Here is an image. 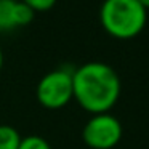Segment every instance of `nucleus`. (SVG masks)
Wrapping results in <instances>:
<instances>
[{
	"label": "nucleus",
	"mask_w": 149,
	"mask_h": 149,
	"mask_svg": "<svg viewBox=\"0 0 149 149\" xmlns=\"http://www.w3.org/2000/svg\"><path fill=\"white\" fill-rule=\"evenodd\" d=\"M120 90L119 74L103 61L85 63L72 71L74 100L91 116L109 112L119 101Z\"/></svg>",
	"instance_id": "f257e3e1"
},
{
	"label": "nucleus",
	"mask_w": 149,
	"mask_h": 149,
	"mask_svg": "<svg viewBox=\"0 0 149 149\" xmlns=\"http://www.w3.org/2000/svg\"><path fill=\"white\" fill-rule=\"evenodd\" d=\"M100 23L111 37L130 40L146 27L148 10L138 0H104L100 7Z\"/></svg>",
	"instance_id": "f03ea898"
},
{
	"label": "nucleus",
	"mask_w": 149,
	"mask_h": 149,
	"mask_svg": "<svg viewBox=\"0 0 149 149\" xmlns=\"http://www.w3.org/2000/svg\"><path fill=\"white\" fill-rule=\"evenodd\" d=\"M37 101L47 109H61L74 100L72 93V71L55 69L45 74L37 84Z\"/></svg>",
	"instance_id": "7ed1b4c3"
},
{
	"label": "nucleus",
	"mask_w": 149,
	"mask_h": 149,
	"mask_svg": "<svg viewBox=\"0 0 149 149\" xmlns=\"http://www.w3.org/2000/svg\"><path fill=\"white\" fill-rule=\"evenodd\" d=\"M120 120L109 112L93 114L82 130V139L90 149H112L122 139Z\"/></svg>",
	"instance_id": "20e7f679"
},
{
	"label": "nucleus",
	"mask_w": 149,
	"mask_h": 149,
	"mask_svg": "<svg viewBox=\"0 0 149 149\" xmlns=\"http://www.w3.org/2000/svg\"><path fill=\"white\" fill-rule=\"evenodd\" d=\"M34 11L21 0H0V32L19 29L34 19Z\"/></svg>",
	"instance_id": "39448f33"
},
{
	"label": "nucleus",
	"mask_w": 149,
	"mask_h": 149,
	"mask_svg": "<svg viewBox=\"0 0 149 149\" xmlns=\"http://www.w3.org/2000/svg\"><path fill=\"white\" fill-rule=\"evenodd\" d=\"M21 135L15 127L0 125V149H18Z\"/></svg>",
	"instance_id": "423d86ee"
},
{
	"label": "nucleus",
	"mask_w": 149,
	"mask_h": 149,
	"mask_svg": "<svg viewBox=\"0 0 149 149\" xmlns=\"http://www.w3.org/2000/svg\"><path fill=\"white\" fill-rule=\"evenodd\" d=\"M18 149H52L47 139H43L39 135H29V136H21V141Z\"/></svg>",
	"instance_id": "0eeeda50"
},
{
	"label": "nucleus",
	"mask_w": 149,
	"mask_h": 149,
	"mask_svg": "<svg viewBox=\"0 0 149 149\" xmlns=\"http://www.w3.org/2000/svg\"><path fill=\"white\" fill-rule=\"evenodd\" d=\"M21 2L27 5L34 13H42V11H50L58 0H21Z\"/></svg>",
	"instance_id": "6e6552de"
},
{
	"label": "nucleus",
	"mask_w": 149,
	"mask_h": 149,
	"mask_svg": "<svg viewBox=\"0 0 149 149\" xmlns=\"http://www.w3.org/2000/svg\"><path fill=\"white\" fill-rule=\"evenodd\" d=\"M138 2H139V3H141L143 7L146 8V10H149V0H138Z\"/></svg>",
	"instance_id": "1a4fd4ad"
},
{
	"label": "nucleus",
	"mask_w": 149,
	"mask_h": 149,
	"mask_svg": "<svg viewBox=\"0 0 149 149\" xmlns=\"http://www.w3.org/2000/svg\"><path fill=\"white\" fill-rule=\"evenodd\" d=\"M2 68H3V52L0 48V71H2Z\"/></svg>",
	"instance_id": "9d476101"
}]
</instances>
